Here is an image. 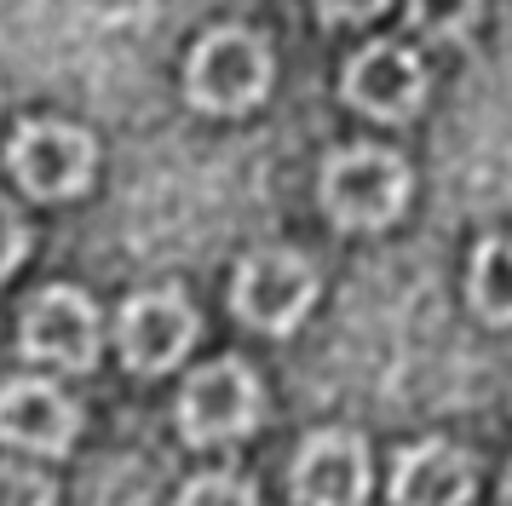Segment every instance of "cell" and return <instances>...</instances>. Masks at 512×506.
<instances>
[{
	"label": "cell",
	"mask_w": 512,
	"mask_h": 506,
	"mask_svg": "<svg viewBox=\"0 0 512 506\" xmlns=\"http://www.w3.org/2000/svg\"><path fill=\"white\" fill-rule=\"evenodd\" d=\"M409 202V167L380 144H346L323 161V207L340 230H386Z\"/></svg>",
	"instance_id": "7a4b0ae2"
},
{
	"label": "cell",
	"mask_w": 512,
	"mask_h": 506,
	"mask_svg": "<svg viewBox=\"0 0 512 506\" xmlns=\"http://www.w3.org/2000/svg\"><path fill=\"white\" fill-rule=\"evenodd\" d=\"M317 299V265L294 248H259L231 276V311L259 334H288L300 328Z\"/></svg>",
	"instance_id": "3957f363"
},
{
	"label": "cell",
	"mask_w": 512,
	"mask_h": 506,
	"mask_svg": "<svg viewBox=\"0 0 512 506\" xmlns=\"http://www.w3.org/2000/svg\"><path fill=\"white\" fill-rule=\"evenodd\" d=\"M202 334V317L190 311L179 288H144L121 305L116 317V351L133 374H167L185 363V351Z\"/></svg>",
	"instance_id": "8992f818"
},
{
	"label": "cell",
	"mask_w": 512,
	"mask_h": 506,
	"mask_svg": "<svg viewBox=\"0 0 512 506\" xmlns=\"http://www.w3.org/2000/svg\"><path fill=\"white\" fill-rule=\"evenodd\" d=\"M501 506H512V466H507V478H501Z\"/></svg>",
	"instance_id": "2e32d148"
},
{
	"label": "cell",
	"mask_w": 512,
	"mask_h": 506,
	"mask_svg": "<svg viewBox=\"0 0 512 506\" xmlns=\"http://www.w3.org/2000/svg\"><path fill=\"white\" fill-rule=\"evenodd\" d=\"M271 92V46L242 23H219L190 46L185 98L202 115H242Z\"/></svg>",
	"instance_id": "6da1fadb"
},
{
	"label": "cell",
	"mask_w": 512,
	"mask_h": 506,
	"mask_svg": "<svg viewBox=\"0 0 512 506\" xmlns=\"http://www.w3.org/2000/svg\"><path fill=\"white\" fill-rule=\"evenodd\" d=\"M340 92L351 110L374 115V121H409L426 98V64L403 41H374L346 64Z\"/></svg>",
	"instance_id": "ba28073f"
},
{
	"label": "cell",
	"mask_w": 512,
	"mask_h": 506,
	"mask_svg": "<svg viewBox=\"0 0 512 506\" xmlns=\"http://www.w3.org/2000/svg\"><path fill=\"white\" fill-rule=\"evenodd\" d=\"M288 489L300 506H363L369 501V449L357 432H311L294 455Z\"/></svg>",
	"instance_id": "9c48e42d"
},
{
	"label": "cell",
	"mask_w": 512,
	"mask_h": 506,
	"mask_svg": "<svg viewBox=\"0 0 512 506\" xmlns=\"http://www.w3.org/2000/svg\"><path fill=\"white\" fill-rule=\"evenodd\" d=\"M259 426V380L242 357H213L179 391V432L196 449L236 443Z\"/></svg>",
	"instance_id": "277c9868"
},
{
	"label": "cell",
	"mask_w": 512,
	"mask_h": 506,
	"mask_svg": "<svg viewBox=\"0 0 512 506\" xmlns=\"http://www.w3.org/2000/svg\"><path fill=\"white\" fill-rule=\"evenodd\" d=\"M24 253H29L24 213H18V207H12L6 196H0V282H6V276H12L18 265H24Z\"/></svg>",
	"instance_id": "9a60e30c"
},
{
	"label": "cell",
	"mask_w": 512,
	"mask_h": 506,
	"mask_svg": "<svg viewBox=\"0 0 512 506\" xmlns=\"http://www.w3.org/2000/svg\"><path fill=\"white\" fill-rule=\"evenodd\" d=\"M18 340H24V357L47 368H64V374H87L98 363V311L81 288H41V294L24 305V322H18Z\"/></svg>",
	"instance_id": "52a82bcc"
},
{
	"label": "cell",
	"mask_w": 512,
	"mask_h": 506,
	"mask_svg": "<svg viewBox=\"0 0 512 506\" xmlns=\"http://www.w3.org/2000/svg\"><path fill=\"white\" fill-rule=\"evenodd\" d=\"M0 506H52V478L18 460H0Z\"/></svg>",
	"instance_id": "5bb4252c"
},
{
	"label": "cell",
	"mask_w": 512,
	"mask_h": 506,
	"mask_svg": "<svg viewBox=\"0 0 512 506\" xmlns=\"http://www.w3.org/2000/svg\"><path fill=\"white\" fill-rule=\"evenodd\" d=\"M93 133H81L70 121H24L12 144H6V167L18 173L35 202H64V196H81L93 184Z\"/></svg>",
	"instance_id": "5b68a950"
},
{
	"label": "cell",
	"mask_w": 512,
	"mask_h": 506,
	"mask_svg": "<svg viewBox=\"0 0 512 506\" xmlns=\"http://www.w3.org/2000/svg\"><path fill=\"white\" fill-rule=\"evenodd\" d=\"M478 466L449 437H420L392 466V506H466Z\"/></svg>",
	"instance_id": "8fae6325"
},
{
	"label": "cell",
	"mask_w": 512,
	"mask_h": 506,
	"mask_svg": "<svg viewBox=\"0 0 512 506\" xmlns=\"http://www.w3.org/2000/svg\"><path fill=\"white\" fill-rule=\"evenodd\" d=\"M75 426L81 414L52 380H35V374H18L0 386V443L12 449H29V455H70Z\"/></svg>",
	"instance_id": "30bf717a"
},
{
	"label": "cell",
	"mask_w": 512,
	"mask_h": 506,
	"mask_svg": "<svg viewBox=\"0 0 512 506\" xmlns=\"http://www.w3.org/2000/svg\"><path fill=\"white\" fill-rule=\"evenodd\" d=\"M466 299H472V311L484 322L512 328V236H484V242L472 248Z\"/></svg>",
	"instance_id": "7c38bea8"
},
{
	"label": "cell",
	"mask_w": 512,
	"mask_h": 506,
	"mask_svg": "<svg viewBox=\"0 0 512 506\" xmlns=\"http://www.w3.org/2000/svg\"><path fill=\"white\" fill-rule=\"evenodd\" d=\"M179 506H259L254 483L236 478V472H202V478L185 483Z\"/></svg>",
	"instance_id": "4fadbf2b"
}]
</instances>
